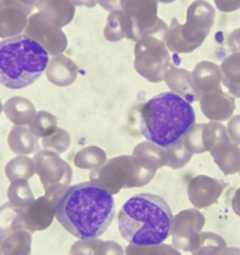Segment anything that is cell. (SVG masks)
<instances>
[{"label":"cell","mask_w":240,"mask_h":255,"mask_svg":"<svg viewBox=\"0 0 240 255\" xmlns=\"http://www.w3.org/2000/svg\"><path fill=\"white\" fill-rule=\"evenodd\" d=\"M115 214L113 195L92 181L69 186L59 200L56 219L80 240L97 239L112 224Z\"/></svg>","instance_id":"obj_1"},{"label":"cell","mask_w":240,"mask_h":255,"mask_svg":"<svg viewBox=\"0 0 240 255\" xmlns=\"http://www.w3.org/2000/svg\"><path fill=\"white\" fill-rule=\"evenodd\" d=\"M173 213L158 195L141 193L131 197L120 209L118 224L121 237L134 245H159L169 237Z\"/></svg>","instance_id":"obj_2"},{"label":"cell","mask_w":240,"mask_h":255,"mask_svg":"<svg viewBox=\"0 0 240 255\" xmlns=\"http://www.w3.org/2000/svg\"><path fill=\"white\" fill-rule=\"evenodd\" d=\"M193 125L195 113L192 104L173 92L155 95L141 107V134L161 148L182 139Z\"/></svg>","instance_id":"obj_3"},{"label":"cell","mask_w":240,"mask_h":255,"mask_svg":"<svg viewBox=\"0 0 240 255\" xmlns=\"http://www.w3.org/2000/svg\"><path fill=\"white\" fill-rule=\"evenodd\" d=\"M48 64V51L25 34L0 41V84L9 89L35 83Z\"/></svg>","instance_id":"obj_4"},{"label":"cell","mask_w":240,"mask_h":255,"mask_svg":"<svg viewBox=\"0 0 240 255\" xmlns=\"http://www.w3.org/2000/svg\"><path fill=\"white\" fill-rule=\"evenodd\" d=\"M156 170L158 166L148 159L121 155L110 159L103 166L94 169L89 178L92 183L113 195L121 189L146 185L154 178Z\"/></svg>","instance_id":"obj_5"},{"label":"cell","mask_w":240,"mask_h":255,"mask_svg":"<svg viewBox=\"0 0 240 255\" xmlns=\"http://www.w3.org/2000/svg\"><path fill=\"white\" fill-rule=\"evenodd\" d=\"M215 19V9L205 0H197L188 8L187 23L171 20L166 31L165 43L174 53H192L204 43Z\"/></svg>","instance_id":"obj_6"},{"label":"cell","mask_w":240,"mask_h":255,"mask_svg":"<svg viewBox=\"0 0 240 255\" xmlns=\"http://www.w3.org/2000/svg\"><path fill=\"white\" fill-rule=\"evenodd\" d=\"M168 25L158 19L155 25L145 31L136 41L134 68L146 80L151 83L163 82L166 72L170 69L173 58L165 43Z\"/></svg>","instance_id":"obj_7"},{"label":"cell","mask_w":240,"mask_h":255,"mask_svg":"<svg viewBox=\"0 0 240 255\" xmlns=\"http://www.w3.org/2000/svg\"><path fill=\"white\" fill-rule=\"evenodd\" d=\"M67 189H55L45 191L44 197L34 200L29 207L21 209L20 219L23 230L28 232H40L50 227L58 212L59 200L62 199Z\"/></svg>","instance_id":"obj_8"},{"label":"cell","mask_w":240,"mask_h":255,"mask_svg":"<svg viewBox=\"0 0 240 255\" xmlns=\"http://www.w3.org/2000/svg\"><path fill=\"white\" fill-rule=\"evenodd\" d=\"M34 161H35L36 173L45 191L69 188L73 176L72 168L67 161L58 155V153L51 150H41L35 154Z\"/></svg>","instance_id":"obj_9"},{"label":"cell","mask_w":240,"mask_h":255,"mask_svg":"<svg viewBox=\"0 0 240 255\" xmlns=\"http://www.w3.org/2000/svg\"><path fill=\"white\" fill-rule=\"evenodd\" d=\"M125 16L126 39L138 41L144 33L158 21V0H120Z\"/></svg>","instance_id":"obj_10"},{"label":"cell","mask_w":240,"mask_h":255,"mask_svg":"<svg viewBox=\"0 0 240 255\" xmlns=\"http://www.w3.org/2000/svg\"><path fill=\"white\" fill-rule=\"evenodd\" d=\"M205 218L198 209L183 210L173 218L170 234L176 249L194 252L199 245Z\"/></svg>","instance_id":"obj_11"},{"label":"cell","mask_w":240,"mask_h":255,"mask_svg":"<svg viewBox=\"0 0 240 255\" xmlns=\"http://www.w3.org/2000/svg\"><path fill=\"white\" fill-rule=\"evenodd\" d=\"M25 35L40 44L53 56L64 53L68 45L67 36L62 29L46 21L39 13L30 15L25 28Z\"/></svg>","instance_id":"obj_12"},{"label":"cell","mask_w":240,"mask_h":255,"mask_svg":"<svg viewBox=\"0 0 240 255\" xmlns=\"http://www.w3.org/2000/svg\"><path fill=\"white\" fill-rule=\"evenodd\" d=\"M31 11L33 8L24 5L20 0H0V38L20 35Z\"/></svg>","instance_id":"obj_13"},{"label":"cell","mask_w":240,"mask_h":255,"mask_svg":"<svg viewBox=\"0 0 240 255\" xmlns=\"http://www.w3.org/2000/svg\"><path fill=\"white\" fill-rule=\"evenodd\" d=\"M225 184L208 175H198L188 185V197L195 209H204L218 202Z\"/></svg>","instance_id":"obj_14"},{"label":"cell","mask_w":240,"mask_h":255,"mask_svg":"<svg viewBox=\"0 0 240 255\" xmlns=\"http://www.w3.org/2000/svg\"><path fill=\"white\" fill-rule=\"evenodd\" d=\"M200 109L212 122H227L235 110V99L222 89L205 93L200 98Z\"/></svg>","instance_id":"obj_15"},{"label":"cell","mask_w":240,"mask_h":255,"mask_svg":"<svg viewBox=\"0 0 240 255\" xmlns=\"http://www.w3.org/2000/svg\"><path fill=\"white\" fill-rule=\"evenodd\" d=\"M164 80L170 88L171 92L175 93L179 97H182L190 104L197 102V100H200V98H202V93L197 88L192 74L188 70L178 67H171L166 72Z\"/></svg>","instance_id":"obj_16"},{"label":"cell","mask_w":240,"mask_h":255,"mask_svg":"<svg viewBox=\"0 0 240 255\" xmlns=\"http://www.w3.org/2000/svg\"><path fill=\"white\" fill-rule=\"evenodd\" d=\"M36 8L41 18L59 28L68 25L75 14V5L70 0H39Z\"/></svg>","instance_id":"obj_17"},{"label":"cell","mask_w":240,"mask_h":255,"mask_svg":"<svg viewBox=\"0 0 240 255\" xmlns=\"http://www.w3.org/2000/svg\"><path fill=\"white\" fill-rule=\"evenodd\" d=\"M77 75V64L63 54L51 58L46 68V78L56 87H68L73 84Z\"/></svg>","instance_id":"obj_18"},{"label":"cell","mask_w":240,"mask_h":255,"mask_svg":"<svg viewBox=\"0 0 240 255\" xmlns=\"http://www.w3.org/2000/svg\"><path fill=\"white\" fill-rule=\"evenodd\" d=\"M215 164L225 175L240 171V148L230 139L219 141L210 150Z\"/></svg>","instance_id":"obj_19"},{"label":"cell","mask_w":240,"mask_h":255,"mask_svg":"<svg viewBox=\"0 0 240 255\" xmlns=\"http://www.w3.org/2000/svg\"><path fill=\"white\" fill-rule=\"evenodd\" d=\"M192 77L203 95L205 93L219 89L220 83H222V70H220V67L212 61H202L197 64V67L192 73Z\"/></svg>","instance_id":"obj_20"},{"label":"cell","mask_w":240,"mask_h":255,"mask_svg":"<svg viewBox=\"0 0 240 255\" xmlns=\"http://www.w3.org/2000/svg\"><path fill=\"white\" fill-rule=\"evenodd\" d=\"M31 233L15 230L0 234V255H29L31 253Z\"/></svg>","instance_id":"obj_21"},{"label":"cell","mask_w":240,"mask_h":255,"mask_svg":"<svg viewBox=\"0 0 240 255\" xmlns=\"http://www.w3.org/2000/svg\"><path fill=\"white\" fill-rule=\"evenodd\" d=\"M8 144L11 151L19 155H28L39 149L38 136L34 135L25 125H15L8 136Z\"/></svg>","instance_id":"obj_22"},{"label":"cell","mask_w":240,"mask_h":255,"mask_svg":"<svg viewBox=\"0 0 240 255\" xmlns=\"http://www.w3.org/2000/svg\"><path fill=\"white\" fill-rule=\"evenodd\" d=\"M70 255H124L123 248L115 242L97 239L79 240L73 245Z\"/></svg>","instance_id":"obj_23"},{"label":"cell","mask_w":240,"mask_h":255,"mask_svg":"<svg viewBox=\"0 0 240 255\" xmlns=\"http://www.w3.org/2000/svg\"><path fill=\"white\" fill-rule=\"evenodd\" d=\"M4 113L15 125H29L36 114L33 103L23 97L10 98L4 105Z\"/></svg>","instance_id":"obj_24"},{"label":"cell","mask_w":240,"mask_h":255,"mask_svg":"<svg viewBox=\"0 0 240 255\" xmlns=\"http://www.w3.org/2000/svg\"><path fill=\"white\" fill-rule=\"evenodd\" d=\"M222 82L230 94L240 98V53H233L223 60L220 65Z\"/></svg>","instance_id":"obj_25"},{"label":"cell","mask_w":240,"mask_h":255,"mask_svg":"<svg viewBox=\"0 0 240 255\" xmlns=\"http://www.w3.org/2000/svg\"><path fill=\"white\" fill-rule=\"evenodd\" d=\"M36 173V166L34 159L25 155H19L11 159L5 166V174L9 180L14 181L18 179H29Z\"/></svg>","instance_id":"obj_26"},{"label":"cell","mask_w":240,"mask_h":255,"mask_svg":"<svg viewBox=\"0 0 240 255\" xmlns=\"http://www.w3.org/2000/svg\"><path fill=\"white\" fill-rule=\"evenodd\" d=\"M9 202L19 209H25L34 202V194L26 179H18L11 181L8 189Z\"/></svg>","instance_id":"obj_27"},{"label":"cell","mask_w":240,"mask_h":255,"mask_svg":"<svg viewBox=\"0 0 240 255\" xmlns=\"http://www.w3.org/2000/svg\"><path fill=\"white\" fill-rule=\"evenodd\" d=\"M126 34H128V25L123 10L117 9L110 11L104 30L105 39L109 41H119L126 38Z\"/></svg>","instance_id":"obj_28"},{"label":"cell","mask_w":240,"mask_h":255,"mask_svg":"<svg viewBox=\"0 0 240 255\" xmlns=\"http://www.w3.org/2000/svg\"><path fill=\"white\" fill-rule=\"evenodd\" d=\"M107 163V154L98 146H88L75 155L74 164L80 169H98Z\"/></svg>","instance_id":"obj_29"},{"label":"cell","mask_w":240,"mask_h":255,"mask_svg":"<svg viewBox=\"0 0 240 255\" xmlns=\"http://www.w3.org/2000/svg\"><path fill=\"white\" fill-rule=\"evenodd\" d=\"M56 125H58V122L53 114L48 112H38L34 115L33 120L29 123L28 128L35 136L45 138L58 129Z\"/></svg>","instance_id":"obj_30"},{"label":"cell","mask_w":240,"mask_h":255,"mask_svg":"<svg viewBox=\"0 0 240 255\" xmlns=\"http://www.w3.org/2000/svg\"><path fill=\"white\" fill-rule=\"evenodd\" d=\"M21 209L14 207L10 202L0 207V234L15 230H23L20 219Z\"/></svg>","instance_id":"obj_31"},{"label":"cell","mask_w":240,"mask_h":255,"mask_svg":"<svg viewBox=\"0 0 240 255\" xmlns=\"http://www.w3.org/2000/svg\"><path fill=\"white\" fill-rule=\"evenodd\" d=\"M227 249V243L214 233H202L199 245L193 252V255H220Z\"/></svg>","instance_id":"obj_32"},{"label":"cell","mask_w":240,"mask_h":255,"mask_svg":"<svg viewBox=\"0 0 240 255\" xmlns=\"http://www.w3.org/2000/svg\"><path fill=\"white\" fill-rule=\"evenodd\" d=\"M166 153V165L173 169H182L187 165L192 159L193 154L185 148L184 140L179 139L171 145L165 148Z\"/></svg>","instance_id":"obj_33"},{"label":"cell","mask_w":240,"mask_h":255,"mask_svg":"<svg viewBox=\"0 0 240 255\" xmlns=\"http://www.w3.org/2000/svg\"><path fill=\"white\" fill-rule=\"evenodd\" d=\"M134 156L139 158H145L148 160L153 161L156 166L163 168L166 165V153L165 148L156 145L151 141H144V143L138 144L133 151Z\"/></svg>","instance_id":"obj_34"},{"label":"cell","mask_w":240,"mask_h":255,"mask_svg":"<svg viewBox=\"0 0 240 255\" xmlns=\"http://www.w3.org/2000/svg\"><path fill=\"white\" fill-rule=\"evenodd\" d=\"M202 138L205 151L212 150L213 146L217 143H219V141L230 139L224 125H222L218 122H210L207 123V124H203Z\"/></svg>","instance_id":"obj_35"},{"label":"cell","mask_w":240,"mask_h":255,"mask_svg":"<svg viewBox=\"0 0 240 255\" xmlns=\"http://www.w3.org/2000/svg\"><path fill=\"white\" fill-rule=\"evenodd\" d=\"M41 144H43V146L46 150H51L55 151V153L58 154H62L64 153V151H67L68 148H69L70 136L67 130L58 128L53 134L43 138Z\"/></svg>","instance_id":"obj_36"},{"label":"cell","mask_w":240,"mask_h":255,"mask_svg":"<svg viewBox=\"0 0 240 255\" xmlns=\"http://www.w3.org/2000/svg\"><path fill=\"white\" fill-rule=\"evenodd\" d=\"M126 255H182L175 248L170 245H134L130 244L126 248Z\"/></svg>","instance_id":"obj_37"},{"label":"cell","mask_w":240,"mask_h":255,"mask_svg":"<svg viewBox=\"0 0 240 255\" xmlns=\"http://www.w3.org/2000/svg\"><path fill=\"white\" fill-rule=\"evenodd\" d=\"M227 131L230 140L237 144V145H240V115H235V117L230 118L229 123H228Z\"/></svg>","instance_id":"obj_38"},{"label":"cell","mask_w":240,"mask_h":255,"mask_svg":"<svg viewBox=\"0 0 240 255\" xmlns=\"http://www.w3.org/2000/svg\"><path fill=\"white\" fill-rule=\"evenodd\" d=\"M215 5L223 13H230L240 9V0H214Z\"/></svg>","instance_id":"obj_39"},{"label":"cell","mask_w":240,"mask_h":255,"mask_svg":"<svg viewBox=\"0 0 240 255\" xmlns=\"http://www.w3.org/2000/svg\"><path fill=\"white\" fill-rule=\"evenodd\" d=\"M228 45L233 53H240V29L233 31L228 39Z\"/></svg>","instance_id":"obj_40"},{"label":"cell","mask_w":240,"mask_h":255,"mask_svg":"<svg viewBox=\"0 0 240 255\" xmlns=\"http://www.w3.org/2000/svg\"><path fill=\"white\" fill-rule=\"evenodd\" d=\"M97 3L108 11L120 9V0H97Z\"/></svg>","instance_id":"obj_41"},{"label":"cell","mask_w":240,"mask_h":255,"mask_svg":"<svg viewBox=\"0 0 240 255\" xmlns=\"http://www.w3.org/2000/svg\"><path fill=\"white\" fill-rule=\"evenodd\" d=\"M232 208L234 213L240 217V188L235 190L234 195L232 198Z\"/></svg>","instance_id":"obj_42"},{"label":"cell","mask_w":240,"mask_h":255,"mask_svg":"<svg viewBox=\"0 0 240 255\" xmlns=\"http://www.w3.org/2000/svg\"><path fill=\"white\" fill-rule=\"evenodd\" d=\"M74 5H83L88 8H94L97 5V0H70Z\"/></svg>","instance_id":"obj_43"},{"label":"cell","mask_w":240,"mask_h":255,"mask_svg":"<svg viewBox=\"0 0 240 255\" xmlns=\"http://www.w3.org/2000/svg\"><path fill=\"white\" fill-rule=\"evenodd\" d=\"M220 255H240L239 248H227Z\"/></svg>","instance_id":"obj_44"},{"label":"cell","mask_w":240,"mask_h":255,"mask_svg":"<svg viewBox=\"0 0 240 255\" xmlns=\"http://www.w3.org/2000/svg\"><path fill=\"white\" fill-rule=\"evenodd\" d=\"M21 3L24 4V5L29 6V8H36V5H38L39 0H20Z\"/></svg>","instance_id":"obj_45"},{"label":"cell","mask_w":240,"mask_h":255,"mask_svg":"<svg viewBox=\"0 0 240 255\" xmlns=\"http://www.w3.org/2000/svg\"><path fill=\"white\" fill-rule=\"evenodd\" d=\"M158 1H160V3L168 4V3H173V1H175V0H158Z\"/></svg>","instance_id":"obj_46"},{"label":"cell","mask_w":240,"mask_h":255,"mask_svg":"<svg viewBox=\"0 0 240 255\" xmlns=\"http://www.w3.org/2000/svg\"><path fill=\"white\" fill-rule=\"evenodd\" d=\"M4 110V107H3V104H1V102H0V113L3 112Z\"/></svg>","instance_id":"obj_47"},{"label":"cell","mask_w":240,"mask_h":255,"mask_svg":"<svg viewBox=\"0 0 240 255\" xmlns=\"http://www.w3.org/2000/svg\"><path fill=\"white\" fill-rule=\"evenodd\" d=\"M239 173H240V171H239Z\"/></svg>","instance_id":"obj_48"}]
</instances>
